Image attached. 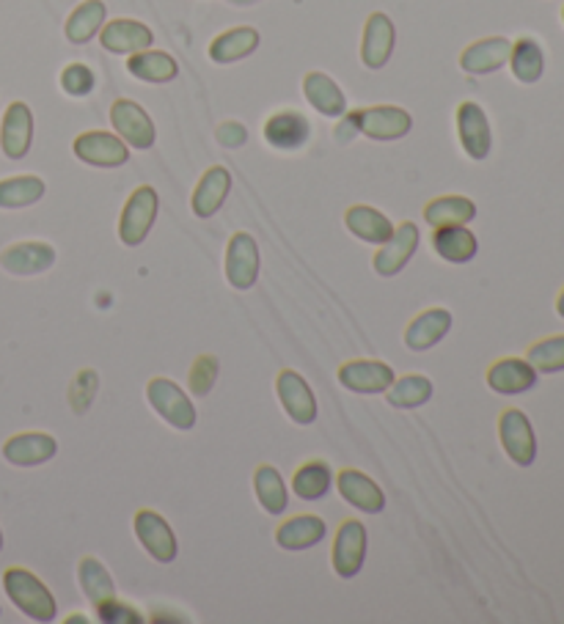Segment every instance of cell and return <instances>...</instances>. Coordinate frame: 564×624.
Here are the masks:
<instances>
[{
	"instance_id": "cell-48",
	"label": "cell",
	"mask_w": 564,
	"mask_h": 624,
	"mask_svg": "<svg viewBox=\"0 0 564 624\" xmlns=\"http://www.w3.org/2000/svg\"><path fill=\"white\" fill-rule=\"evenodd\" d=\"M0 550H3V531H0Z\"/></svg>"
},
{
	"instance_id": "cell-8",
	"label": "cell",
	"mask_w": 564,
	"mask_h": 624,
	"mask_svg": "<svg viewBox=\"0 0 564 624\" xmlns=\"http://www.w3.org/2000/svg\"><path fill=\"white\" fill-rule=\"evenodd\" d=\"M259 267H262V256H259V245L248 232H237L226 245V281L232 290L248 292L254 290L259 281Z\"/></svg>"
},
{
	"instance_id": "cell-19",
	"label": "cell",
	"mask_w": 564,
	"mask_h": 624,
	"mask_svg": "<svg viewBox=\"0 0 564 624\" xmlns=\"http://www.w3.org/2000/svg\"><path fill=\"white\" fill-rule=\"evenodd\" d=\"M396 45V30L389 14L375 12L369 14L367 25H364V41H361V61L367 70H383L389 64L391 52Z\"/></svg>"
},
{
	"instance_id": "cell-18",
	"label": "cell",
	"mask_w": 564,
	"mask_h": 624,
	"mask_svg": "<svg viewBox=\"0 0 564 624\" xmlns=\"http://www.w3.org/2000/svg\"><path fill=\"white\" fill-rule=\"evenodd\" d=\"M151 41H155V34L149 25L138 23V20H111L99 30V45L113 56H135L140 50H149Z\"/></svg>"
},
{
	"instance_id": "cell-47",
	"label": "cell",
	"mask_w": 564,
	"mask_h": 624,
	"mask_svg": "<svg viewBox=\"0 0 564 624\" xmlns=\"http://www.w3.org/2000/svg\"><path fill=\"white\" fill-rule=\"evenodd\" d=\"M232 7H254V3H259V0H229Z\"/></svg>"
},
{
	"instance_id": "cell-44",
	"label": "cell",
	"mask_w": 564,
	"mask_h": 624,
	"mask_svg": "<svg viewBox=\"0 0 564 624\" xmlns=\"http://www.w3.org/2000/svg\"><path fill=\"white\" fill-rule=\"evenodd\" d=\"M94 86H97V77H94V72L86 64H70L61 72V88L70 97H88Z\"/></svg>"
},
{
	"instance_id": "cell-31",
	"label": "cell",
	"mask_w": 564,
	"mask_h": 624,
	"mask_svg": "<svg viewBox=\"0 0 564 624\" xmlns=\"http://www.w3.org/2000/svg\"><path fill=\"white\" fill-rule=\"evenodd\" d=\"M127 72L140 83H171L180 75V64L163 50H140L127 59Z\"/></svg>"
},
{
	"instance_id": "cell-26",
	"label": "cell",
	"mask_w": 564,
	"mask_h": 624,
	"mask_svg": "<svg viewBox=\"0 0 564 624\" xmlns=\"http://www.w3.org/2000/svg\"><path fill=\"white\" fill-rule=\"evenodd\" d=\"M326 537L328 526L326 521L317 515H295L275 528V545H279L281 550H290V553L317 548L320 542H326Z\"/></svg>"
},
{
	"instance_id": "cell-14",
	"label": "cell",
	"mask_w": 564,
	"mask_h": 624,
	"mask_svg": "<svg viewBox=\"0 0 564 624\" xmlns=\"http://www.w3.org/2000/svg\"><path fill=\"white\" fill-rule=\"evenodd\" d=\"M59 454V440L47 432H20L3 443V457L14 468H39Z\"/></svg>"
},
{
	"instance_id": "cell-40",
	"label": "cell",
	"mask_w": 564,
	"mask_h": 624,
	"mask_svg": "<svg viewBox=\"0 0 564 624\" xmlns=\"http://www.w3.org/2000/svg\"><path fill=\"white\" fill-rule=\"evenodd\" d=\"M526 360L537 369V375H559L564 371V335H548L542 342L531 344Z\"/></svg>"
},
{
	"instance_id": "cell-42",
	"label": "cell",
	"mask_w": 564,
	"mask_h": 624,
	"mask_svg": "<svg viewBox=\"0 0 564 624\" xmlns=\"http://www.w3.org/2000/svg\"><path fill=\"white\" fill-rule=\"evenodd\" d=\"M97 391H99V375H97V371H94V369L77 371L75 380H72V386H70V405H72V411H75L77 416L88 413L91 402L97 400Z\"/></svg>"
},
{
	"instance_id": "cell-39",
	"label": "cell",
	"mask_w": 564,
	"mask_h": 624,
	"mask_svg": "<svg viewBox=\"0 0 564 624\" xmlns=\"http://www.w3.org/2000/svg\"><path fill=\"white\" fill-rule=\"evenodd\" d=\"M45 182L39 176H12L0 182V209H25L45 198Z\"/></svg>"
},
{
	"instance_id": "cell-32",
	"label": "cell",
	"mask_w": 564,
	"mask_h": 624,
	"mask_svg": "<svg viewBox=\"0 0 564 624\" xmlns=\"http://www.w3.org/2000/svg\"><path fill=\"white\" fill-rule=\"evenodd\" d=\"M333 470L326 460H309L303 463L301 468L292 476V492H295L301 501H322V498L331 492L333 487Z\"/></svg>"
},
{
	"instance_id": "cell-22",
	"label": "cell",
	"mask_w": 564,
	"mask_h": 624,
	"mask_svg": "<svg viewBox=\"0 0 564 624\" xmlns=\"http://www.w3.org/2000/svg\"><path fill=\"white\" fill-rule=\"evenodd\" d=\"M56 248L47 243H14L0 254V267L9 276H41L56 265Z\"/></svg>"
},
{
	"instance_id": "cell-37",
	"label": "cell",
	"mask_w": 564,
	"mask_h": 624,
	"mask_svg": "<svg viewBox=\"0 0 564 624\" xmlns=\"http://www.w3.org/2000/svg\"><path fill=\"white\" fill-rule=\"evenodd\" d=\"M106 17L108 9L102 0H83L81 7H77L75 12L70 14V20H66L64 28L66 39H70L72 45H88V41L102 30Z\"/></svg>"
},
{
	"instance_id": "cell-9",
	"label": "cell",
	"mask_w": 564,
	"mask_h": 624,
	"mask_svg": "<svg viewBox=\"0 0 564 624\" xmlns=\"http://www.w3.org/2000/svg\"><path fill=\"white\" fill-rule=\"evenodd\" d=\"M111 124L130 149L146 151L158 140V130H155L151 117L133 99H117L111 105Z\"/></svg>"
},
{
	"instance_id": "cell-29",
	"label": "cell",
	"mask_w": 564,
	"mask_h": 624,
	"mask_svg": "<svg viewBox=\"0 0 564 624\" xmlns=\"http://www.w3.org/2000/svg\"><path fill=\"white\" fill-rule=\"evenodd\" d=\"M344 225L353 237H358L361 243L369 245H383L385 240H391L394 234V223L385 218L380 209L367 207V204H355L344 212Z\"/></svg>"
},
{
	"instance_id": "cell-13",
	"label": "cell",
	"mask_w": 564,
	"mask_h": 624,
	"mask_svg": "<svg viewBox=\"0 0 564 624\" xmlns=\"http://www.w3.org/2000/svg\"><path fill=\"white\" fill-rule=\"evenodd\" d=\"M339 386L347 388L353 393H364V396H375V393H385L391 388V382L396 380L394 369L383 360H347V364L339 366Z\"/></svg>"
},
{
	"instance_id": "cell-49",
	"label": "cell",
	"mask_w": 564,
	"mask_h": 624,
	"mask_svg": "<svg viewBox=\"0 0 564 624\" xmlns=\"http://www.w3.org/2000/svg\"><path fill=\"white\" fill-rule=\"evenodd\" d=\"M562 20H564V9H562Z\"/></svg>"
},
{
	"instance_id": "cell-3",
	"label": "cell",
	"mask_w": 564,
	"mask_h": 624,
	"mask_svg": "<svg viewBox=\"0 0 564 624\" xmlns=\"http://www.w3.org/2000/svg\"><path fill=\"white\" fill-rule=\"evenodd\" d=\"M146 400H149L151 411L158 413L169 427L180 429V432H191L196 427L198 416L191 393L169 377H155V380L146 382Z\"/></svg>"
},
{
	"instance_id": "cell-33",
	"label": "cell",
	"mask_w": 564,
	"mask_h": 624,
	"mask_svg": "<svg viewBox=\"0 0 564 624\" xmlns=\"http://www.w3.org/2000/svg\"><path fill=\"white\" fill-rule=\"evenodd\" d=\"M262 36L254 28H232L226 34L216 36L210 45V59L216 64H234V61L248 59L250 52H256Z\"/></svg>"
},
{
	"instance_id": "cell-12",
	"label": "cell",
	"mask_w": 564,
	"mask_h": 624,
	"mask_svg": "<svg viewBox=\"0 0 564 624\" xmlns=\"http://www.w3.org/2000/svg\"><path fill=\"white\" fill-rule=\"evenodd\" d=\"M72 151L77 160L94 168H122L130 160V146L119 135L102 133V130L77 135Z\"/></svg>"
},
{
	"instance_id": "cell-7",
	"label": "cell",
	"mask_w": 564,
	"mask_h": 624,
	"mask_svg": "<svg viewBox=\"0 0 564 624\" xmlns=\"http://www.w3.org/2000/svg\"><path fill=\"white\" fill-rule=\"evenodd\" d=\"M499 440L504 445L506 457L518 468H529L537 460V435L531 427L529 416L518 407H510V411L501 413L499 418Z\"/></svg>"
},
{
	"instance_id": "cell-4",
	"label": "cell",
	"mask_w": 564,
	"mask_h": 624,
	"mask_svg": "<svg viewBox=\"0 0 564 624\" xmlns=\"http://www.w3.org/2000/svg\"><path fill=\"white\" fill-rule=\"evenodd\" d=\"M160 212V198L158 191L151 185L135 187L133 196L127 198L122 209V218H119V240L127 248H138L149 237L151 225L158 220Z\"/></svg>"
},
{
	"instance_id": "cell-11",
	"label": "cell",
	"mask_w": 564,
	"mask_h": 624,
	"mask_svg": "<svg viewBox=\"0 0 564 624\" xmlns=\"http://www.w3.org/2000/svg\"><path fill=\"white\" fill-rule=\"evenodd\" d=\"M419 225L416 223H402L396 225L394 234H391V240H385L383 245L378 248V254L372 256V267L378 276L383 278H394L400 276L402 270H405L407 265H410V259H414V254L419 250Z\"/></svg>"
},
{
	"instance_id": "cell-10",
	"label": "cell",
	"mask_w": 564,
	"mask_h": 624,
	"mask_svg": "<svg viewBox=\"0 0 564 624\" xmlns=\"http://www.w3.org/2000/svg\"><path fill=\"white\" fill-rule=\"evenodd\" d=\"M275 396H279L281 407H284L286 416L292 418L301 427H309L317 421V396L311 391L309 380L303 375H297L295 369H284L275 377Z\"/></svg>"
},
{
	"instance_id": "cell-23",
	"label": "cell",
	"mask_w": 564,
	"mask_h": 624,
	"mask_svg": "<svg viewBox=\"0 0 564 624\" xmlns=\"http://www.w3.org/2000/svg\"><path fill=\"white\" fill-rule=\"evenodd\" d=\"M229 193H232V174H229L223 166H212L204 171V176L198 180L196 191H193L191 209L196 218L207 220L218 212V209L226 204Z\"/></svg>"
},
{
	"instance_id": "cell-35",
	"label": "cell",
	"mask_w": 564,
	"mask_h": 624,
	"mask_svg": "<svg viewBox=\"0 0 564 624\" xmlns=\"http://www.w3.org/2000/svg\"><path fill=\"white\" fill-rule=\"evenodd\" d=\"M77 584H81L83 595H86V600L91 602L94 608H97L99 602L117 597L113 575L108 573V566L99 559H94V555H86V559H81V564H77Z\"/></svg>"
},
{
	"instance_id": "cell-30",
	"label": "cell",
	"mask_w": 564,
	"mask_h": 624,
	"mask_svg": "<svg viewBox=\"0 0 564 624\" xmlns=\"http://www.w3.org/2000/svg\"><path fill=\"white\" fill-rule=\"evenodd\" d=\"M254 492L259 506L268 512V515L281 517L290 506V490H286V481L281 476L279 468L273 465H259L254 470Z\"/></svg>"
},
{
	"instance_id": "cell-17",
	"label": "cell",
	"mask_w": 564,
	"mask_h": 624,
	"mask_svg": "<svg viewBox=\"0 0 564 624\" xmlns=\"http://www.w3.org/2000/svg\"><path fill=\"white\" fill-rule=\"evenodd\" d=\"M452 325V311H446V308H427L419 317L410 319V325L405 328V347L410 353H427V350H432L446 339Z\"/></svg>"
},
{
	"instance_id": "cell-25",
	"label": "cell",
	"mask_w": 564,
	"mask_h": 624,
	"mask_svg": "<svg viewBox=\"0 0 564 624\" xmlns=\"http://www.w3.org/2000/svg\"><path fill=\"white\" fill-rule=\"evenodd\" d=\"M311 124L303 113L295 110H281L265 122V140L279 151H295L309 144Z\"/></svg>"
},
{
	"instance_id": "cell-15",
	"label": "cell",
	"mask_w": 564,
	"mask_h": 624,
	"mask_svg": "<svg viewBox=\"0 0 564 624\" xmlns=\"http://www.w3.org/2000/svg\"><path fill=\"white\" fill-rule=\"evenodd\" d=\"M336 490L344 501L364 515H380L385 509V492L375 479H369L364 470L344 468L336 474Z\"/></svg>"
},
{
	"instance_id": "cell-36",
	"label": "cell",
	"mask_w": 564,
	"mask_h": 624,
	"mask_svg": "<svg viewBox=\"0 0 564 624\" xmlns=\"http://www.w3.org/2000/svg\"><path fill=\"white\" fill-rule=\"evenodd\" d=\"M474 218H477V204L466 196L432 198L425 207V220L432 229H441V225H468Z\"/></svg>"
},
{
	"instance_id": "cell-21",
	"label": "cell",
	"mask_w": 564,
	"mask_h": 624,
	"mask_svg": "<svg viewBox=\"0 0 564 624\" xmlns=\"http://www.w3.org/2000/svg\"><path fill=\"white\" fill-rule=\"evenodd\" d=\"M485 380L501 396H520L537 386V369L526 358H501L490 366Z\"/></svg>"
},
{
	"instance_id": "cell-16",
	"label": "cell",
	"mask_w": 564,
	"mask_h": 624,
	"mask_svg": "<svg viewBox=\"0 0 564 624\" xmlns=\"http://www.w3.org/2000/svg\"><path fill=\"white\" fill-rule=\"evenodd\" d=\"M457 135L459 144L471 160H485L493 149V133L485 110L477 102H463L457 108Z\"/></svg>"
},
{
	"instance_id": "cell-46",
	"label": "cell",
	"mask_w": 564,
	"mask_h": 624,
	"mask_svg": "<svg viewBox=\"0 0 564 624\" xmlns=\"http://www.w3.org/2000/svg\"><path fill=\"white\" fill-rule=\"evenodd\" d=\"M556 314L564 319V290L559 292V297H556Z\"/></svg>"
},
{
	"instance_id": "cell-28",
	"label": "cell",
	"mask_w": 564,
	"mask_h": 624,
	"mask_svg": "<svg viewBox=\"0 0 564 624\" xmlns=\"http://www.w3.org/2000/svg\"><path fill=\"white\" fill-rule=\"evenodd\" d=\"M303 94H306L311 108L326 119H342L347 113V97L339 88V83L326 72H309L303 77Z\"/></svg>"
},
{
	"instance_id": "cell-5",
	"label": "cell",
	"mask_w": 564,
	"mask_h": 624,
	"mask_svg": "<svg viewBox=\"0 0 564 624\" xmlns=\"http://www.w3.org/2000/svg\"><path fill=\"white\" fill-rule=\"evenodd\" d=\"M133 531L135 539L140 542V548L158 561V564H171L180 555V542H176V534L171 528V523L165 521L160 512L155 509H138L133 517Z\"/></svg>"
},
{
	"instance_id": "cell-24",
	"label": "cell",
	"mask_w": 564,
	"mask_h": 624,
	"mask_svg": "<svg viewBox=\"0 0 564 624\" xmlns=\"http://www.w3.org/2000/svg\"><path fill=\"white\" fill-rule=\"evenodd\" d=\"M512 41L504 36H490V39H479L474 45H468L459 56V66L468 75H490V72H499L501 66L510 64Z\"/></svg>"
},
{
	"instance_id": "cell-38",
	"label": "cell",
	"mask_w": 564,
	"mask_h": 624,
	"mask_svg": "<svg viewBox=\"0 0 564 624\" xmlns=\"http://www.w3.org/2000/svg\"><path fill=\"white\" fill-rule=\"evenodd\" d=\"M510 70L520 83L531 86V83L540 81L542 72H545V52H542V47L537 45L535 39L524 36V39L512 45Z\"/></svg>"
},
{
	"instance_id": "cell-43",
	"label": "cell",
	"mask_w": 564,
	"mask_h": 624,
	"mask_svg": "<svg viewBox=\"0 0 564 624\" xmlns=\"http://www.w3.org/2000/svg\"><path fill=\"white\" fill-rule=\"evenodd\" d=\"M97 619L106 624H144L146 622V616L138 611V608L130 605V602L117 600V597L99 602Z\"/></svg>"
},
{
	"instance_id": "cell-45",
	"label": "cell",
	"mask_w": 564,
	"mask_h": 624,
	"mask_svg": "<svg viewBox=\"0 0 564 624\" xmlns=\"http://www.w3.org/2000/svg\"><path fill=\"white\" fill-rule=\"evenodd\" d=\"M216 138L223 149H243L248 144V130L240 122H223L221 127L216 130Z\"/></svg>"
},
{
	"instance_id": "cell-41",
	"label": "cell",
	"mask_w": 564,
	"mask_h": 624,
	"mask_svg": "<svg viewBox=\"0 0 564 624\" xmlns=\"http://www.w3.org/2000/svg\"><path fill=\"white\" fill-rule=\"evenodd\" d=\"M218 371H221V364H218L216 355H198L191 366V375H187V391L193 396H207L216 386Z\"/></svg>"
},
{
	"instance_id": "cell-2",
	"label": "cell",
	"mask_w": 564,
	"mask_h": 624,
	"mask_svg": "<svg viewBox=\"0 0 564 624\" xmlns=\"http://www.w3.org/2000/svg\"><path fill=\"white\" fill-rule=\"evenodd\" d=\"M3 589L17 611H23L30 622H56L59 605H56L53 591L47 589L45 580L36 578L25 566H9L3 573Z\"/></svg>"
},
{
	"instance_id": "cell-20",
	"label": "cell",
	"mask_w": 564,
	"mask_h": 624,
	"mask_svg": "<svg viewBox=\"0 0 564 624\" xmlns=\"http://www.w3.org/2000/svg\"><path fill=\"white\" fill-rule=\"evenodd\" d=\"M34 144V113L25 102H12L0 127V149L9 160H23Z\"/></svg>"
},
{
	"instance_id": "cell-6",
	"label": "cell",
	"mask_w": 564,
	"mask_h": 624,
	"mask_svg": "<svg viewBox=\"0 0 564 624\" xmlns=\"http://www.w3.org/2000/svg\"><path fill=\"white\" fill-rule=\"evenodd\" d=\"M367 550H369L367 526H364L361 521H344L342 526H339L336 537H333V550H331L333 573L344 580L355 578V575L364 570V564H367Z\"/></svg>"
},
{
	"instance_id": "cell-34",
	"label": "cell",
	"mask_w": 564,
	"mask_h": 624,
	"mask_svg": "<svg viewBox=\"0 0 564 624\" xmlns=\"http://www.w3.org/2000/svg\"><path fill=\"white\" fill-rule=\"evenodd\" d=\"M432 393H436V386H432L430 377L405 375L391 382V388L385 391V402L396 411H416L432 400Z\"/></svg>"
},
{
	"instance_id": "cell-27",
	"label": "cell",
	"mask_w": 564,
	"mask_h": 624,
	"mask_svg": "<svg viewBox=\"0 0 564 624\" xmlns=\"http://www.w3.org/2000/svg\"><path fill=\"white\" fill-rule=\"evenodd\" d=\"M432 250L449 265H468L479 254V240L468 225L432 229Z\"/></svg>"
},
{
	"instance_id": "cell-1",
	"label": "cell",
	"mask_w": 564,
	"mask_h": 624,
	"mask_svg": "<svg viewBox=\"0 0 564 624\" xmlns=\"http://www.w3.org/2000/svg\"><path fill=\"white\" fill-rule=\"evenodd\" d=\"M414 127V119L405 108L396 105H378V108H364L344 113L336 127L339 144H350L355 135H367L372 140H400Z\"/></svg>"
}]
</instances>
